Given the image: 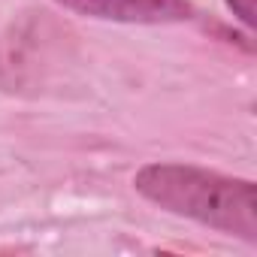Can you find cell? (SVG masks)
I'll return each instance as SVG.
<instances>
[{
    "mask_svg": "<svg viewBox=\"0 0 257 257\" xmlns=\"http://www.w3.org/2000/svg\"><path fill=\"white\" fill-rule=\"evenodd\" d=\"M137 191L155 206L257 242V185L188 164H149L134 179Z\"/></svg>",
    "mask_w": 257,
    "mask_h": 257,
    "instance_id": "6da1fadb",
    "label": "cell"
},
{
    "mask_svg": "<svg viewBox=\"0 0 257 257\" xmlns=\"http://www.w3.org/2000/svg\"><path fill=\"white\" fill-rule=\"evenodd\" d=\"M227 7L233 10V16L245 25V28H254V0H227Z\"/></svg>",
    "mask_w": 257,
    "mask_h": 257,
    "instance_id": "3957f363",
    "label": "cell"
},
{
    "mask_svg": "<svg viewBox=\"0 0 257 257\" xmlns=\"http://www.w3.org/2000/svg\"><path fill=\"white\" fill-rule=\"evenodd\" d=\"M58 4L79 16L127 25H167L191 19L188 0H58Z\"/></svg>",
    "mask_w": 257,
    "mask_h": 257,
    "instance_id": "7a4b0ae2",
    "label": "cell"
}]
</instances>
